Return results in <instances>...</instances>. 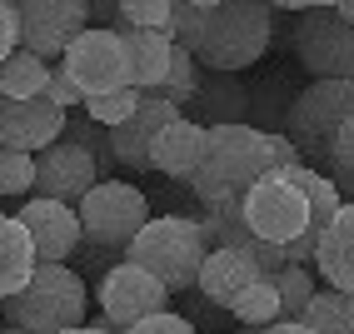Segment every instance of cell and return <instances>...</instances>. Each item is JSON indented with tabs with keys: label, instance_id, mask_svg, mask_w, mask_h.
Returning a JSON list of instances; mask_svg holds the SVG:
<instances>
[{
	"label": "cell",
	"instance_id": "d6986e66",
	"mask_svg": "<svg viewBox=\"0 0 354 334\" xmlns=\"http://www.w3.org/2000/svg\"><path fill=\"white\" fill-rule=\"evenodd\" d=\"M195 110H200V125H250V90L230 70H205Z\"/></svg>",
	"mask_w": 354,
	"mask_h": 334
},
{
	"label": "cell",
	"instance_id": "f546056e",
	"mask_svg": "<svg viewBox=\"0 0 354 334\" xmlns=\"http://www.w3.org/2000/svg\"><path fill=\"white\" fill-rule=\"evenodd\" d=\"M324 175L339 185V195H344V200H354V110H349V120L339 125L335 145H329V165H324Z\"/></svg>",
	"mask_w": 354,
	"mask_h": 334
},
{
	"label": "cell",
	"instance_id": "30bf717a",
	"mask_svg": "<svg viewBox=\"0 0 354 334\" xmlns=\"http://www.w3.org/2000/svg\"><path fill=\"white\" fill-rule=\"evenodd\" d=\"M20 20V50L60 60L65 45L90 26V0H10Z\"/></svg>",
	"mask_w": 354,
	"mask_h": 334
},
{
	"label": "cell",
	"instance_id": "ac0fdd59",
	"mask_svg": "<svg viewBox=\"0 0 354 334\" xmlns=\"http://www.w3.org/2000/svg\"><path fill=\"white\" fill-rule=\"evenodd\" d=\"M315 265H319V279L329 290L354 295V200H344L335 225L324 230V240L315 250Z\"/></svg>",
	"mask_w": 354,
	"mask_h": 334
},
{
	"label": "cell",
	"instance_id": "e0dca14e",
	"mask_svg": "<svg viewBox=\"0 0 354 334\" xmlns=\"http://www.w3.org/2000/svg\"><path fill=\"white\" fill-rule=\"evenodd\" d=\"M205 130H209V125L190 120V115L170 120V125L155 135V145H150V170H160L165 180L190 185L195 165H200V150H205Z\"/></svg>",
	"mask_w": 354,
	"mask_h": 334
},
{
	"label": "cell",
	"instance_id": "ee69618b",
	"mask_svg": "<svg viewBox=\"0 0 354 334\" xmlns=\"http://www.w3.org/2000/svg\"><path fill=\"white\" fill-rule=\"evenodd\" d=\"M0 334H6V319H0Z\"/></svg>",
	"mask_w": 354,
	"mask_h": 334
},
{
	"label": "cell",
	"instance_id": "9a60e30c",
	"mask_svg": "<svg viewBox=\"0 0 354 334\" xmlns=\"http://www.w3.org/2000/svg\"><path fill=\"white\" fill-rule=\"evenodd\" d=\"M180 105H170L160 90H140V105L130 110V120H120L110 130V150L115 160H120V170H150V145H155V135L180 120Z\"/></svg>",
	"mask_w": 354,
	"mask_h": 334
},
{
	"label": "cell",
	"instance_id": "83f0119b",
	"mask_svg": "<svg viewBox=\"0 0 354 334\" xmlns=\"http://www.w3.org/2000/svg\"><path fill=\"white\" fill-rule=\"evenodd\" d=\"M240 324H270V319H279V290H274V275H259L250 290L234 299V309H230Z\"/></svg>",
	"mask_w": 354,
	"mask_h": 334
},
{
	"label": "cell",
	"instance_id": "ba28073f",
	"mask_svg": "<svg viewBox=\"0 0 354 334\" xmlns=\"http://www.w3.org/2000/svg\"><path fill=\"white\" fill-rule=\"evenodd\" d=\"M295 60L315 80H354V20L329 10H299L295 20Z\"/></svg>",
	"mask_w": 354,
	"mask_h": 334
},
{
	"label": "cell",
	"instance_id": "e575fe53",
	"mask_svg": "<svg viewBox=\"0 0 354 334\" xmlns=\"http://www.w3.org/2000/svg\"><path fill=\"white\" fill-rule=\"evenodd\" d=\"M10 50H20V20H15L10 0H0V60H6Z\"/></svg>",
	"mask_w": 354,
	"mask_h": 334
},
{
	"label": "cell",
	"instance_id": "1f68e13d",
	"mask_svg": "<svg viewBox=\"0 0 354 334\" xmlns=\"http://www.w3.org/2000/svg\"><path fill=\"white\" fill-rule=\"evenodd\" d=\"M0 195H35V155L0 145Z\"/></svg>",
	"mask_w": 354,
	"mask_h": 334
},
{
	"label": "cell",
	"instance_id": "44dd1931",
	"mask_svg": "<svg viewBox=\"0 0 354 334\" xmlns=\"http://www.w3.org/2000/svg\"><path fill=\"white\" fill-rule=\"evenodd\" d=\"M35 245L26 225L15 220V214H0V299H10L15 290H26L30 275H35Z\"/></svg>",
	"mask_w": 354,
	"mask_h": 334
},
{
	"label": "cell",
	"instance_id": "8d00e7d4",
	"mask_svg": "<svg viewBox=\"0 0 354 334\" xmlns=\"http://www.w3.org/2000/svg\"><path fill=\"white\" fill-rule=\"evenodd\" d=\"M75 254H80V275H85V270H100V275H105L115 259H120V250H105V245H90V240H85V250H75Z\"/></svg>",
	"mask_w": 354,
	"mask_h": 334
},
{
	"label": "cell",
	"instance_id": "3957f363",
	"mask_svg": "<svg viewBox=\"0 0 354 334\" xmlns=\"http://www.w3.org/2000/svg\"><path fill=\"white\" fill-rule=\"evenodd\" d=\"M205 254H209V240H205V230H200L195 214H150L145 230L125 245L130 265L150 270L170 295L195 290Z\"/></svg>",
	"mask_w": 354,
	"mask_h": 334
},
{
	"label": "cell",
	"instance_id": "f1b7e54d",
	"mask_svg": "<svg viewBox=\"0 0 354 334\" xmlns=\"http://www.w3.org/2000/svg\"><path fill=\"white\" fill-rule=\"evenodd\" d=\"M115 26L110 30H170V0H110Z\"/></svg>",
	"mask_w": 354,
	"mask_h": 334
},
{
	"label": "cell",
	"instance_id": "484cf974",
	"mask_svg": "<svg viewBox=\"0 0 354 334\" xmlns=\"http://www.w3.org/2000/svg\"><path fill=\"white\" fill-rule=\"evenodd\" d=\"M274 290H279V319H299L319 284H315L310 265H285V270L274 275Z\"/></svg>",
	"mask_w": 354,
	"mask_h": 334
},
{
	"label": "cell",
	"instance_id": "60d3db41",
	"mask_svg": "<svg viewBox=\"0 0 354 334\" xmlns=\"http://www.w3.org/2000/svg\"><path fill=\"white\" fill-rule=\"evenodd\" d=\"M335 10H339L344 20H354V0H339V6H335Z\"/></svg>",
	"mask_w": 354,
	"mask_h": 334
},
{
	"label": "cell",
	"instance_id": "5b68a950",
	"mask_svg": "<svg viewBox=\"0 0 354 334\" xmlns=\"http://www.w3.org/2000/svg\"><path fill=\"white\" fill-rule=\"evenodd\" d=\"M349 110H354V80H310L304 90H295L285 110V135L295 140L304 165H315V170L329 165V145L349 120Z\"/></svg>",
	"mask_w": 354,
	"mask_h": 334
},
{
	"label": "cell",
	"instance_id": "d590c367",
	"mask_svg": "<svg viewBox=\"0 0 354 334\" xmlns=\"http://www.w3.org/2000/svg\"><path fill=\"white\" fill-rule=\"evenodd\" d=\"M265 150H270V165H274V170H279V165H295V160H299L295 140H290L285 130H265Z\"/></svg>",
	"mask_w": 354,
	"mask_h": 334
},
{
	"label": "cell",
	"instance_id": "d4e9b609",
	"mask_svg": "<svg viewBox=\"0 0 354 334\" xmlns=\"http://www.w3.org/2000/svg\"><path fill=\"white\" fill-rule=\"evenodd\" d=\"M295 85L290 80H279V75H270L259 90H250V125L254 130H285V110H290V95Z\"/></svg>",
	"mask_w": 354,
	"mask_h": 334
},
{
	"label": "cell",
	"instance_id": "f35d334b",
	"mask_svg": "<svg viewBox=\"0 0 354 334\" xmlns=\"http://www.w3.org/2000/svg\"><path fill=\"white\" fill-rule=\"evenodd\" d=\"M274 10H329V6H339V0H270Z\"/></svg>",
	"mask_w": 354,
	"mask_h": 334
},
{
	"label": "cell",
	"instance_id": "9c48e42d",
	"mask_svg": "<svg viewBox=\"0 0 354 334\" xmlns=\"http://www.w3.org/2000/svg\"><path fill=\"white\" fill-rule=\"evenodd\" d=\"M60 65L70 70L80 100H90V95H110V90H125V85H130V50H125V40L115 35V30H105V26H85L75 40L65 45Z\"/></svg>",
	"mask_w": 354,
	"mask_h": 334
},
{
	"label": "cell",
	"instance_id": "d6a6232c",
	"mask_svg": "<svg viewBox=\"0 0 354 334\" xmlns=\"http://www.w3.org/2000/svg\"><path fill=\"white\" fill-rule=\"evenodd\" d=\"M120 334H200L185 315H175V309H160V315H145V319H135L130 329H120Z\"/></svg>",
	"mask_w": 354,
	"mask_h": 334
},
{
	"label": "cell",
	"instance_id": "8992f818",
	"mask_svg": "<svg viewBox=\"0 0 354 334\" xmlns=\"http://www.w3.org/2000/svg\"><path fill=\"white\" fill-rule=\"evenodd\" d=\"M75 210H80V240L105 245V250H120V254H125V245L150 220L145 189L130 185V180H100Z\"/></svg>",
	"mask_w": 354,
	"mask_h": 334
},
{
	"label": "cell",
	"instance_id": "ffe728a7",
	"mask_svg": "<svg viewBox=\"0 0 354 334\" xmlns=\"http://www.w3.org/2000/svg\"><path fill=\"white\" fill-rule=\"evenodd\" d=\"M130 50V85L135 90H160L165 75H170V55H175V40L170 30H115Z\"/></svg>",
	"mask_w": 354,
	"mask_h": 334
},
{
	"label": "cell",
	"instance_id": "4fadbf2b",
	"mask_svg": "<svg viewBox=\"0 0 354 334\" xmlns=\"http://www.w3.org/2000/svg\"><path fill=\"white\" fill-rule=\"evenodd\" d=\"M15 220L26 225V234H30L40 265H65V259L80 250V210L65 205V200L30 195L26 205L15 210Z\"/></svg>",
	"mask_w": 354,
	"mask_h": 334
},
{
	"label": "cell",
	"instance_id": "4316f807",
	"mask_svg": "<svg viewBox=\"0 0 354 334\" xmlns=\"http://www.w3.org/2000/svg\"><path fill=\"white\" fill-rule=\"evenodd\" d=\"M160 95H165L170 105H180V110H190V105H195V95H200V65H195V55L185 50V45H175V55H170V75H165Z\"/></svg>",
	"mask_w": 354,
	"mask_h": 334
},
{
	"label": "cell",
	"instance_id": "7a4b0ae2",
	"mask_svg": "<svg viewBox=\"0 0 354 334\" xmlns=\"http://www.w3.org/2000/svg\"><path fill=\"white\" fill-rule=\"evenodd\" d=\"M270 150H265V130L254 125H209L205 130V150L190 175V189L200 205H220V200H240L245 189L270 175Z\"/></svg>",
	"mask_w": 354,
	"mask_h": 334
},
{
	"label": "cell",
	"instance_id": "4dcf8cb0",
	"mask_svg": "<svg viewBox=\"0 0 354 334\" xmlns=\"http://www.w3.org/2000/svg\"><path fill=\"white\" fill-rule=\"evenodd\" d=\"M80 105H85V115H90L95 125L115 130L120 120H130V110L140 105V90L125 85V90H110V95H90V100H80Z\"/></svg>",
	"mask_w": 354,
	"mask_h": 334
},
{
	"label": "cell",
	"instance_id": "52a82bcc",
	"mask_svg": "<svg viewBox=\"0 0 354 334\" xmlns=\"http://www.w3.org/2000/svg\"><path fill=\"white\" fill-rule=\"evenodd\" d=\"M240 214H245L254 240H270V245H290V240H299V234L310 230V200H304V189L290 185L279 170L259 175L245 189Z\"/></svg>",
	"mask_w": 354,
	"mask_h": 334
},
{
	"label": "cell",
	"instance_id": "277c9868",
	"mask_svg": "<svg viewBox=\"0 0 354 334\" xmlns=\"http://www.w3.org/2000/svg\"><path fill=\"white\" fill-rule=\"evenodd\" d=\"M85 309H90V284L80 270L35 265L26 290L0 299V319L15 329H30V334H60V329L85 324Z\"/></svg>",
	"mask_w": 354,
	"mask_h": 334
},
{
	"label": "cell",
	"instance_id": "cb8c5ba5",
	"mask_svg": "<svg viewBox=\"0 0 354 334\" xmlns=\"http://www.w3.org/2000/svg\"><path fill=\"white\" fill-rule=\"evenodd\" d=\"M60 135H65V140H75L80 150H90V155H95V165H100V175L115 180L120 160H115V150H110V130H105V125H95V120H90V115H80V110H70Z\"/></svg>",
	"mask_w": 354,
	"mask_h": 334
},
{
	"label": "cell",
	"instance_id": "ab89813d",
	"mask_svg": "<svg viewBox=\"0 0 354 334\" xmlns=\"http://www.w3.org/2000/svg\"><path fill=\"white\" fill-rule=\"evenodd\" d=\"M60 334H115L110 319H95V324H75V329H60Z\"/></svg>",
	"mask_w": 354,
	"mask_h": 334
},
{
	"label": "cell",
	"instance_id": "7c38bea8",
	"mask_svg": "<svg viewBox=\"0 0 354 334\" xmlns=\"http://www.w3.org/2000/svg\"><path fill=\"white\" fill-rule=\"evenodd\" d=\"M105 175L90 150H80L75 140H50L40 155H35V195L45 200H65V205H80L90 189H95Z\"/></svg>",
	"mask_w": 354,
	"mask_h": 334
},
{
	"label": "cell",
	"instance_id": "5bb4252c",
	"mask_svg": "<svg viewBox=\"0 0 354 334\" xmlns=\"http://www.w3.org/2000/svg\"><path fill=\"white\" fill-rule=\"evenodd\" d=\"M65 115L70 110H60L50 95H30V100H10V95H0V145L40 155L50 140H60Z\"/></svg>",
	"mask_w": 354,
	"mask_h": 334
},
{
	"label": "cell",
	"instance_id": "b9f144b4",
	"mask_svg": "<svg viewBox=\"0 0 354 334\" xmlns=\"http://www.w3.org/2000/svg\"><path fill=\"white\" fill-rule=\"evenodd\" d=\"M195 10H209V6H225V0H190Z\"/></svg>",
	"mask_w": 354,
	"mask_h": 334
},
{
	"label": "cell",
	"instance_id": "603a6c76",
	"mask_svg": "<svg viewBox=\"0 0 354 334\" xmlns=\"http://www.w3.org/2000/svg\"><path fill=\"white\" fill-rule=\"evenodd\" d=\"M299 324L310 334H354V295H344V290H315V299L304 304Z\"/></svg>",
	"mask_w": 354,
	"mask_h": 334
},
{
	"label": "cell",
	"instance_id": "2e32d148",
	"mask_svg": "<svg viewBox=\"0 0 354 334\" xmlns=\"http://www.w3.org/2000/svg\"><path fill=\"white\" fill-rule=\"evenodd\" d=\"M259 275L265 270H259L245 250H209L205 265H200V279H195V295L209 299L215 309H234V299H240Z\"/></svg>",
	"mask_w": 354,
	"mask_h": 334
},
{
	"label": "cell",
	"instance_id": "836d02e7",
	"mask_svg": "<svg viewBox=\"0 0 354 334\" xmlns=\"http://www.w3.org/2000/svg\"><path fill=\"white\" fill-rule=\"evenodd\" d=\"M45 95H50L60 110H80V90H75V80H70V70L60 60H50V85H45Z\"/></svg>",
	"mask_w": 354,
	"mask_h": 334
},
{
	"label": "cell",
	"instance_id": "6da1fadb",
	"mask_svg": "<svg viewBox=\"0 0 354 334\" xmlns=\"http://www.w3.org/2000/svg\"><path fill=\"white\" fill-rule=\"evenodd\" d=\"M274 45V6L270 0H225V6L200 10V30L185 50L195 55L200 70H240L259 65Z\"/></svg>",
	"mask_w": 354,
	"mask_h": 334
},
{
	"label": "cell",
	"instance_id": "7402d4cb",
	"mask_svg": "<svg viewBox=\"0 0 354 334\" xmlns=\"http://www.w3.org/2000/svg\"><path fill=\"white\" fill-rule=\"evenodd\" d=\"M45 85H50V60H40L35 50H10L0 60V95L30 100V95H45Z\"/></svg>",
	"mask_w": 354,
	"mask_h": 334
},
{
	"label": "cell",
	"instance_id": "74e56055",
	"mask_svg": "<svg viewBox=\"0 0 354 334\" xmlns=\"http://www.w3.org/2000/svg\"><path fill=\"white\" fill-rule=\"evenodd\" d=\"M240 334H310L299 319H270V324H245Z\"/></svg>",
	"mask_w": 354,
	"mask_h": 334
},
{
	"label": "cell",
	"instance_id": "8fae6325",
	"mask_svg": "<svg viewBox=\"0 0 354 334\" xmlns=\"http://www.w3.org/2000/svg\"><path fill=\"white\" fill-rule=\"evenodd\" d=\"M95 295H100V315H105L110 324H120V329H130L135 319H145V315L170 309V290H165L150 270L130 265L125 254L95 279Z\"/></svg>",
	"mask_w": 354,
	"mask_h": 334
},
{
	"label": "cell",
	"instance_id": "7bdbcfd3",
	"mask_svg": "<svg viewBox=\"0 0 354 334\" xmlns=\"http://www.w3.org/2000/svg\"><path fill=\"white\" fill-rule=\"evenodd\" d=\"M6 334H30V329H15V324H6Z\"/></svg>",
	"mask_w": 354,
	"mask_h": 334
}]
</instances>
